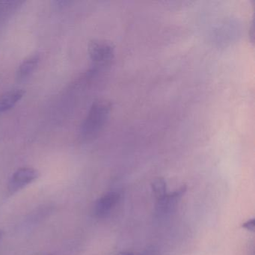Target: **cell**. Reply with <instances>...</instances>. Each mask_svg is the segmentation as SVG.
Masks as SVG:
<instances>
[{
  "mask_svg": "<svg viewBox=\"0 0 255 255\" xmlns=\"http://www.w3.org/2000/svg\"><path fill=\"white\" fill-rule=\"evenodd\" d=\"M111 104L104 100L93 103L82 124L80 134L85 141L96 138L105 126L111 112Z\"/></svg>",
  "mask_w": 255,
  "mask_h": 255,
  "instance_id": "6da1fadb",
  "label": "cell"
},
{
  "mask_svg": "<svg viewBox=\"0 0 255 255\" xmlns=\"http://www.w3.org/2000/svg\"><path fill=\"white\" fill-rule=\"evenodd\" d=\"M89 54L93 64L92 70H98L107 66L114 56V47L111 43L101 40H94L89 43Z\"/></svg>",
  "mask_w": 255,
  "mask_h": 255,
  "instance_id": "7a4b0ae2",
  "label": "cell"
},
{
  "mask_svg": "<svg viewBox=\"0 0 255 255\" xmlns=\"http://www.w3.org/2000/svg\"><path fill=\"white\" fill-rule=\"evenodd\" d=\"M38 177L39 173L35 168L29 167L19 168L10 179L8 190L11 193H14L35 181Z\"/></svg>",
  "mask_w": 255,
  "mask_h": 255,
  "instance_id": "3957f363",
  "label": "cell"
},
{
  "mask_svg": "<svg viewBox=\"0 0 255 255\" xmlns=\"http://www.w3.org/2000/svg\"><path fill=\"white\" fill-rule=\"evenodd\" d=\"M186 186H182L174 192H168L162 199L156 201V213L159 216H165L175 211L182 197L186 193Z\"/></svg>",
  "mask_w": 255,
  "mask_h": 255,
  "instance_id": "277c9868",
  "label": "cell"
},
{
  "mask_svg": "<svg viewBox=\"0 0 255 255\" xmlns=\"http://www.w3.org/2000/svg\"><path fill=\"white\" fill-rule=\"evenodd\" d=\"M120 201V195L116 192H110L97 200L94 213L98 218L107 216Z\"/></svg>",
  "mask_w": 255,
  "mask_h": 255,
  "instance_id": "5b68a950",
  "label": "cell"
},
{
  "mask_svg": "<svg viewBox=\"0 0 255 255\" xmlns=\"http://www.w3.org/2000/svg\"><path fill=\"white\" fill-rule=\"evenodd\" d=\"M41 61V56L38 53H34L26 57L19 65L16 71L17 81L23 82L27 80L35 72Z\"/></svg>",
  "mask_w": 255,
  "mask_h": 255,
  "instance_id": "8992f818",
  "label": "cell"
},
{
  "mask_svg": "<svg viewBox=\"0 0 255 255\" xmlns=\"http://www.w3.org/2000/svg\"><path fill=\"white\" fill-rule=\"evenodd\" d=\"M23 89H12L0 95V113H5L15 107L24 97Z\"/></svg>",
  "mask_w": 255,
  "mask_h": 255,
  "instance_id": "52a82bcc",
  "label": "cell"
},
{
  "mask_svg": "<svg viewBox=\"0 0 255 255\" xmlns=\"http://www.w3.org/2000/svg\"><path fill=\"white\" fill-rule=\"evenodd\" d=\"M23 3L20 1H0V23L10 17Z\"/></svg>",
  "mask_w": 255,
  "mask_h": 255,
  "instance_id": "ba28073f",
  "label": "cell"
},
{
  "mask_svg": "<svg viewBox=\"0 0 255 255\" xmlns=\"http://www.w3.org/2000/svg\"><path fill=\"white\" fill-rule=\"evenodd\" d=\"M151 189L156 201L162 199L168 194L166 181L161 177L153 180L151 184Z\"/></svg>",
  "mask_w": 255,
  "mask_h": 255,
  "instance_id": "9c48e42d",
  "label": "cell"
},
{
  "mask_svg": "<svg viewBox=\"0 0 255 255\" xmlns=\"http://www.w3.org/2000/svg\"><path fill=\"white\" fill-rule=\"evenodd\" d=\"M242 227H243L244 229L247 230V231L254 232V231H255V219H249V220L246 221V222L243 224Z\"/></svg>",
  "mask_w": 255,
  "mask_h": 255,
  "instance_id": "30bf717a",
  "label": "cell"
},
{
  "mask_svg": "<svg viewBox=\"0 0 255 255\" xmlns=\"http://www.w3.org/2000/svg\"><path fill=\"white\" fill-rule=\"evenodd\" d=\"M157 251L154 248H148V249L144 250L142 253L140 254V255H158Z\"/></svg>",
  "mask_w": 255,
  "mask_h": 255,
  "instance_id": "8fae6325",
  "label": "cell"
},
{
  "mask_svg": "<svg viewBox=\"0 0 255 255\" xmlns=\"http://www.w3.org/2000/svg\"><path fill=\"white\" fill-rule=\"evenodd\" d=\"M118 255H134L133 253H131V252H121V253H119Z\"/></svg>",
  "mask_w": 255,
  "mask_h": 255,
  "instance_id": "7c38bea8",
  "label": "cell"
},
{
  "mask_svg": "<svg viewBox=\"0 0 255 255\" xmlns=\"http://www.w3.org/2000/svg\"><path fill=\"white\" fill-rule=\"evenodd\" d=\"M2 237H3V232L0 230V240H2Z\"/></svg>",
  "mask_w": 255,
  "mask_h": 255,
  "instance_id": "4fadbf2b",
  "label": "cell"
}]
</instances>
